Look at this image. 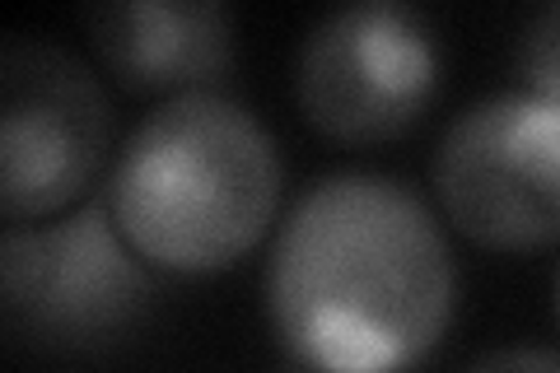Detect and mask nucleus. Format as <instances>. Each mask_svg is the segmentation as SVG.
<instances>
[{
	"label": "nucleus",
	"instance_id": "f257e3e1",
	"mask_svg": "<svg viewBox=\"0 0 560 373\" xmlns=\"http://www.w3.org/2000/svg\"><path fill=\"white\" fill-rule=\"evenodd\" d=\"M267 317L294 364L411 373L458 317V257L401 177L327 173L276 229Z\"/></svg>",
	"mask_w": 560,
	"mask_h": 373
},
{
	"label": "nucleus",
	"instance_id": "f03ea898",
	"mask_svg": "<svg viewBox=\"0 0 560 373\" xmlns=\"http://www.w3.org/2000/svg\"><path fill=\"white\" fill-rule=\"evenodd\" d=\"M280 187L285 164L261 117L220 89H197L136 121L108 177V206L154 271L210 276L261 243Z\"/></svg>",
	"mask_w": 560,
	"mask_h": 373
},
{
	"label": "nucleus",
	"instance_id": "7ed1b4c3",
	"mask_svg": "<svg viewBox=\"0 0 560 373\" xmlns=\"http://www.w3.org/2000/svg\"><path fill=\"white\" fill-rule=\"evenodd\" d=\"M160 271L121 234L108 197L0 238L5 327L43 350H94L145 317Z\"/></svg>",
	"mask_w": 560,
	"mask_h": 373
},
{
	"label": "nucleus",
	"instance_id": "20e7f679",
	"mask_svg": "<svg viewBox=\"0 0 560 373\" xmlns=\"http://www.w3.org/2000/svg\"><path fill=\"white\" fill-rule=\"evenodd\" d=\"M430 187L477 247L537 253L560 243V103L533 89L467 103L434 145Z\"/></svg>",
	"mask_w": 560,
	"mask_h": 373
},
{
	"label": "nucleus",
	"instance_id": "39448f33",
	"mask_svg": "<svg viewBox=\"0 0 560 373\" xmlns=\"http://www.w3.org/2000/svg\"><path fill=\"white\" fill-rule=\"evenodd\" d=\"M113 108L90 61L51 38L0 51V210L10 224L57 220L108 159Z\"/></svg>",
	"mask_w": 560,
	"mask_h": 373
},
{
	"label": "nucleus",
	"instance_id": "423d86ee",
	"mask_svg": "<svg viewBox=\"0 0 560 373\" xmlns=\"http://www.w3.org/2000/svg\"><path fill=\"white\" fill-rule=\"evenodd\" d=\"M434 89V28L397 0H360L323 14L294 57V98L308 127L341 145L407 136L425 117Z\"/></svg>",
	"mask_w": 560,
	"mask_h": 373
},
{
	"label": "nucleus",
	"instance_id": "0eeeda50",
	"mask_svg": "<svg viewBox=\"0 0 560 373\" xmlns=\"http://www.w3.org/2000/svg\"><path fill=\"white\" fill-rule=\"evenodd\" d=\"M103 70L131 94H197L234 70V14L215 0H127L90 14Z\"/></svg>",
	"mask_w": 560,
	"mask_h": 373
},
{
	"label": "nucleus",
	"instance_id": "6e6552de",
	"mask_svg": "<svg viewBox=\"0 0 560 373\" xmlns=\"http://www.w3.org/2000/svg\"><path fill=\"white\" fill-rule=\"evenodd\" d=\"M518 70L533 94L560 103V5L541 10L518 43Z\"/></svg>",
	"mask_w": 560,
	"mask_h": 373
},
{
	"label": "nucleus",
	"instance_id": "1a4fd4ad",
	"mask_svg": "<svg viewBox=\"0 0 560 373\" xmlns=\"http://www.w3.org/2000/svg\"><path fill=\"white\" fill-rule=\"evenodd\" d=\"M463 373H560V350L547 346H504L481 354L477 364H467Z\"/></svg>",
	"mask_w": 560,
	"mask_h": 373
},
{
	"label": "nucleus",
	"instance_id": "9d476101",
	"mask_svg": "<svg viewBox=\"0 0 560 373\" xmlns=\"http://www.w3.org/2000/svg\"><path fill=\"white\" fill-rule=\"evenodd\" d=\"M285 373H318V369H308V364H290Z\"/></svg>",
	"mask_w": 560,
	"mask_h": 373
},
{
	"label": "nucleus",
	"instance_id": "9b49d317",
	"mask_svg": "<svg viewBox=\"0 0 560 373\" xmlns=\"http://www.w3.org/2000/svg\"><path fill=\"white\" fill-rule=\"evenodd\" d=\"M556 313H560V280H556Z\"/></svg>",
	"mask_w": 560,
	"mask_h": 373
}]
</instances>
